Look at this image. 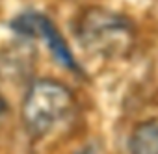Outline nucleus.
I'll list each match as a JSON object with an SVG mask.
<instances>
[{
  "label": "nucleus",
  "instance_id": "f257e3e1",
  "mask_svg": "<svg viewBox=\"0 0 158 154\" xmlns=\"http://www.w3.org/2000/svg\"><path fill=\"white\" fill-rule=\"evenodd\" d=\"M74 110V95L58 80L41 78L26 89L21 121L32 139L45 137Z\"/></svg>",
  "mask_w": 158,
  "mask_h": 154
},
{
  "label": "nucleus",
  "instance_id": "f03ea898",
  "mask_svg": "<svg viewBox=\"0 0 158 154\" xmlns=\"http://www.w3.org/2000/svg\"><path fill=\"white\" fill-rule=\"evenodd\" d=\"M74 34L82 48L104 58L127 56L136 43L134 24L127 17L102 8H88L78 17Z\"/></svg>",
  "mask_w": 158,
  "mask_h": 154
},
{
  "label": "nucleus",
  "instance_id": "7ed1b4c3",
  "mask_svg": "<svg viewBox=\"0 0 158 154\" xmlns=\"http://www.w3.org/2000/svg\"><path fill=\"white\" fill-rule=\"evenodd\" d=\"M10 28L23 37L41 39L60 65H63L65 69L78 72V74L82 72L73 52H71V48H69V45L65 43L63 35L58 32V28L54 26V22L47 15L37 13V11H24L10 22Z\"/></svg>",
  "mask_w": 158,
  "mask_h": 154
},
{
  "label": "nucleus",
  "instance_id": "20e7f679",
  "mask_svg": "<svg viewBox=\"0 0 158 154\" xmlns=\"http://www.w3.org/2000/svg\"><path fill=\"white\" fill-rule=\"evenodd\" d=\"M130 154H158V119L139 123L128 137Z\"/></svg>",
  "mask_w": 158,
  "mask_h": 154
},
{
  "label": "nucleus",
  "instance_id": "39448f33",
  "mask_svg": "<svg viewBox=\"0 0 158 154\" xmlns=\"http://www.w3.org/2000/svg\"><path fill=\"white\" fill-rule=\"evenodd\" d=\"M8 111H10V106H8V102L4 100V97L0 95V119H2Z\"/></svg>",
  "mask_w": 158,
  "mask_h": 154
},
{
  "label": "nucleus",
  "instance_id": "423d86ee",
  "mask_svg": "<svg viewBox=\"0 0 158 154\" xmlns=\"http://www.w3.org/2000/svg\"><path fill=\"white\" fill-rule=\"evenodd\" d=\"M78 154H97V150H95L93 147H86L84 150H80V152H78Z\"/></svg>",
  "mask_w": 158,
  "mask_h": 154
}]
</instances>
